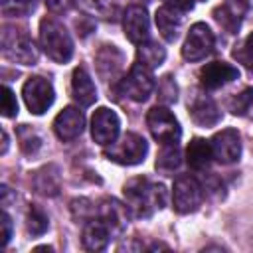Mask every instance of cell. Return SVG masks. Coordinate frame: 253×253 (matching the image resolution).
I'll return each mask as SVG.
<instances>
[{
    "instance_id": "obj_1",
    "label": "cell",
    "mask_w": 253,
    "mask_h": 253,
    "mask_svg": "<svg viewBox=\"0 0 253 253\" xmlns=\"http://www.w3.org/2000/svg\"><path fill=\"white\" fill-rule=\"evenodd\" d=\"M126 208L136 217H150L166 204V190L162 184H154L146 178H132L125 184Z\"/></svg>"
},
{
    "instance_id": "obj_2",
    "label": "cell",
    "mask_w": 253,
    "mask_h": 253,
    "mask_svg": "<svg viewBox=\"0 0 253 253\" xmlns=\"http://www.w3.org/2000/svg\"><path fill=\"white\" fill-rule=\"evenodd\" d=\"M40 45L55 63H67L73 57V40L65 26L53 18H43L40 22Z\"/></svg>"
},
{
    "instance_id": "obj_3",
    "label": "cell",
    "mask_w": 253,
    "mask_h": 253,
    "mask_svg": "<svg viewBox=\"0 0 253 253\" xmlns=\"http://www.w3.org/2000/svg\"><path fill=\"white\" fill-rule=\"evenodd\" d=\"M2 55L14 63L34 65L38 61V47L34 40L16 28H4L2 32Z\"/></svg>"
},
{
    "instance_id": "obj_4",
    "label": "cell",
    "mask_w": 253,
    "mask_h": 253,
    "mask_svg": "<svg viewBox=\"0 0 253 253\" xmlns=\"http://www.w3.org/2000/svg\"><path fill=\"white\" fill-rule=\"evenodd\" d=\"M146 152H148V142L136 132H126L119 140H115L107 146L105 156L117 164L134 166L146 158Z\"/></svg>"
},
{
    "instance_id": "obj_5",
    "label": "cell",
    "mask_w": 253,
    "mask_h": 253,
    "mask_svg": "<svg viewBox=\"0 0 253 253\" xmlns=\"http://www.w3.org/2000/svg\"><path fill=\"white\" fill-rule=\"evenodd\" d=\"M146 125L154 140L160 144H172L178 142L182 136V128L178 119L166 109V107H152L146 115Z\"/></svg>"
},
{
    "instance_id": "obj_6",
    "label": "cell",
    "mask_w": 253,
    "mask_h": 253,
    "mask_svg": "<svg viewBox=\"0 0 253 253\" xmlns=\"http://www.w3.org/2000/svg\"><path fill=\"white\" fill-rule=\"evenodd\" d=\"M156 83H154V77H152V71L140 63H134L130 67V71L126 73L125 79H121V93L136 103H144L152 91H154Z\"/></svg>"
},
{
    "instance_id": "obj_7",
    "label": "cell",
    "mask_w": 253,
    "mask_h": 253,
    "mask_svg": "<svg viewBox=\"0 0 253 253\" xmlns=\"http://www.w3.org/2000/svg\"><path fill=\"white\" fill-rule=\"evenodd\" d=\"M202 202H204V188L194 176L186 174L174 182L172 204L178 213H192L202 206Z\"/></svg>"
},
{
    "instance_id": "obj_8",
    "label": "cell",
    "mask_w": 253,
    "mask_h": 253,
    "mask_svg": "<svg viewBox=\"0 0 253 253\" xmlns=\"http://www.w3.org/2000/svg\"><path fill=\"white\" fill-rule=\"evenodd\" d=\"M213 32L206 24L198 22L188 30V36L182 45V57L186 61H202L213 51Z\"/></svg>"
},
{
    "instance_id": "obj_9",
    "label": "cell",
    "mask_w": 253,
    "mask_h": 253,
    "mask_svg": "<svg viewBox=\"0 0 253 253\" xmlns=\"http://www.w3.org/2000/svg\"><path fill=\"white\" fill-rule=\"evenodd\" d=\"M22 97L26 107L30 109V113L34 115H43L55 99V91L51 87V83L43 77H30L24 87H22Z\"/></svg>"
},
{
    "instance_id": "obj_10",
    "label": "cell",
    "mask_w": 253,
    "mask_h": 253,
    "mask_svg": "<svg viewBox=\"0 0 253 253\" xmlns=\"http://www.w3.org/2000/svg\"><path fill=\"white\" fill-rule=\"evenodd\" d=\"M121 132V121L117 117L115 111L101 107L93 113L91 117V136L95 142H99L101 146H109L111 142H115L119 138Z\"/></svg>"
},
{
    "instance_id": "obj_11",
    "label": "cell",
    "mask_w": 253,
    "mask_h": 253,
    "mask_svg": "<svg viewBox=\"0 0 253 253\" xmlns=\"http://www.w3.org/2000/svg\"><path fill=\"white\" fill-rule=\"evenodd\" d=\"M210 144H211L213 160L221 164H233L241 156V138L235 128H223L215 132Z\"/></svg>"
},
{
    "instance_id": "obj_12",
    "label": "cell",
    "mask_w": 253,
    "mask_h": 253,
    "mask_svg": "<svg viewBox=\"0 0 253 253\" xmlns=\"http://www.w3.org/2000/svg\"><path fill=\"white\" fill-rule=\"evenodd\" d=\"M123 30H125V36L128 42L132 43H142L148 40V34H150V20H148V14L142 6H128L123 14Z\"/></svg>"
},
{
    "instance_id": "obj_13",
    "label": "cell",
    "mask_w": 253,
    "mask_h": 253,
    "mask_svg": "<svg viewBox=\"0 0 253 253\" xmlns=\"http://www.w3.org/2000/svg\"><path fill=\"white\" fill-rule=\"evenodd\" d=\"M247 12H249L247 0H227L213 10V18L227 34H237Z\"/></svg>"
},
{
    "instance_id": "obj_14",
    "label": "cell",
    "mask_w": 253,
    "mask_h": 253,
    "mask_svg": "<svg viewBox=\"0 0 253 253\" xmlns=\"http://www.w3.org/2000/svg\"><path fill=\"white\" fill-rule=\"evenodd\" d=\"M237 77H239V69L225 61H211L200 69V83H202V87H206L210 91L219 89V87L235 81Z\"/></svg>"
},
{
    "instance_id": "obj_15",
    "label": "cell",
    "mask_w": 253,
    "mask_h": 253,
    "mask_svg": "<svg viewBox=\"0 0 253 253\" xmlns=\"http://www.w3.org/2000/svg\"><path fill=\"white\" fill-rule=\"evenodd\" d=\"M83 128H85V117L75 107H65L53 121V130L57 138L63 142L75 140L77 136H81Z\"/></svg>"
},
{
    "instance_id": "obj_16",
    "label": "cell",
    "mask_w": 253,
    "mask_h": 253,
    "mask_svg": "<svg viewBox=\"0 0 253 253\" xmlns=\"http://www.w3.org/2000/svg\"><path fill=\"white\" fill-rule=\"evenodd\" d=\"M156 28L160 32V36L166 40V42H176L180 38V32L184 28V12L170 6V4H164L156 10Z\"/></svg>"
},
{
    "instance_id": "obj_17",
    "label": "cell",
    "mask_w": 253,
    "mask_h": 253,
    "mask_svg": "<svg viewBox=\"0 0 253 253\" xmlns=\"http://www.w3.org/2000/svg\"><path fill=\"white\" fill-rule=\"evenodd\" d=\"M111 237H113V233L101 217H89L87 219V223L83 227V247L85 249L103 251L109 245Z\"/></svg>"
},
{
    "instance_id": "obj_18",
    "label": "cell",
    "mask_w": 253,
    "mask_h": 253,
    "mask_svg": "<svg viewBox=\"0 0 253 253\" xmlns=\"http://www.w3.org/2000/svg\"><path fill=\"white\" fill-rule=\"evenodd\" d=\"M71 93L81 107H91L97 99V89L85 67H75L71 75Z\"/></svg>"
},
{
    "instance_id": "obj_19",
    "label": "cell",
    "mask_w": 253,
    "mask_h": 253,
    "mask_svg": "<svg viewBox=\"0 0 253 253\" xmlns=\"http://www.w3.org/2000/svg\"><path fill=\"white\" fill-rule=\"evenodd\" d=\"M190 117L200 126H213L221 121V113H219L217 105L206 95H198L190 103Z\"/></svg>"
},
{
    "instance_id": "obj_20",
    "label": "cell",
    "mask_w": 253,
    "mask_h": 253,
    "mask_svg": "<svg viewBox=\"0 0 253 253\" xmlns=\"http://www.w3.org/2000/svg\"><path fill=\"white\" fill-rule=\"evenodd\" d=\"M97 217H101L109 225V229L115 237L126 227V206L119 204L117 200H105L97 208Z\"/></svg>"
},
{
    "instance_id": "obj_21",
    "label": "cell",
    "mask_w": 253,
    "mask_h": 253,
    "mask_svg": "<svg viewBox=\"0 0 253 253\" xmlns=\"http://www.w3.org/2000/svg\"><path fill=\"white\" fill-rule=\"evenodd\" d=\"M186 160L188 166L196 172H204L210 168L211 160H213V152H211V144L210 140L204 138H192V142L186 148Z\"/></svg>"
},
{
    "instance_id": "obj_22",
    "label": "cell",
    "mask_w": 253,
    "mask_h": 253,
    "mask_svg": "<svg viewBox=\"0 0 253 253\" xmlns=\"http://www.w3.org/2000/svg\"><path fill=\"white\" fill-rule=\"evenodd\" d=\"M164 59H166V49H164L160 43L150 42V40L138 43V49H136V63H140V65H144V67H148V69L152 71V69L160 67V65L164 63Z\"/></svg>"
},
{
    "instance_id": "obj_23",
    "label": "cell",
    "mask_w": 253,
    "mask_h": 253,
    "mask_svg": "<svg viewBox=\"0 0 253 253\" xmlns=\"http://www.w3.org/2000/svg\"><path fill=\"white\" fill-rule=\"evenodd\" d=\"M97 67L101 75H105V71H107V77L117 75L123 67V53L115 45H105L97 55Z\"/></svg>"
},
{
    "instance_id": "obj_24",
    "label": "cell",
    "mask_w": 253,
    "mask_h": 253,
    "mask_svg": "<svg viewBox=\"0 0 253 253\" xmlns=\"http://www.w3.org/2000/svg\"><path fill=\"white\" fill-rule=\"evenodd\" d=\"M182 162V154H180V148H178V142H172V144H162V150L156 158V170L160 172H174Z\"/></svg>"
},
{
    "instance_id": "obj_25",
    "label": "cell",
    "mask_w": 253,
    "mask_h": 253,
    "mask_svg": "<svg viewBox=\"0 0 253 253\" xmlns=\"http://www.w3.org/2000/svg\"><path fill=\"white\" fill-rule=\"evenodd\" d=\"M36 188L45 196H55L59 190V174L55 166H45L36 172Z\"/></svg>"
},
{
    "instance_id": "obj_26",
    "label": "cell",
    "mask_w": 253,
    "mask_h": 253,
    "mask_svg": "<svg viewBox=\"0 0 253 253\" xmlns=\"http://www.w3.org/2000/svg\"><path fill=\"white\" fill-rule=\"evenodd\" d=\"M229 111L237 117H245V119H253V87L243 89L239 95H235L233 99H229L227 103Z\"/></svg>"
},
{
    "instance_id": "obj_27",
    "label": "cell",
    "mask_w": 253,
    "mask_h": 253,
    "mask_svg": "<svg viewBox=\"0 0 253 253\" xmlns=\"http://www.w3.org/2000/svg\"><path fill=\"white\" fill-rule=\"evenodd\" d=\"M36 8V0H0V10L4 16L20 18L28 16Z\"/></svg>"
},
{
    "instance_id": "obj_28",
    "label": "cell",
    "mask_w": 253,
    "mask_h": 253,
    "mask_svg": "<svg viewBox=\"0 0 253 253\" xmlns=\"http://www.w3.org/2000/svg\"><path fill=\"white\" fill-rule=\"evenodd\" d=\"M49 221H47V215L43 213V210H40L38 206H32L30 211H28V229L32 235H42L45 233Z\"/></svg>"
},
{
    "instance_id": "obj_29",
    "label": "cell",
    "mask_w": 253,
    "mask_h": 253,
    "mask_svg": "<svg viewBox=\"0 0 253 253\" xmlns=\"http://www.w3.org/2000/svg\"><path fill=\"white\" fill-rule=\"evenodd\" d=\"M233 57L239 63H243L249 71H253V32L233 49Z\"/></svg>"
},
{
    "instance_id": "obj_30",
    "label": "cell",
    "mask_w": 253,
    "mask_h": 253,
    "mask_svg": "<svg viewBox=\"0 0 253 253\" xmlns=\"http://www.w3.org/2000/svg\"><path fill=\"white\" fill-rule=\"evenodd\" d=\"M18 136H20V146H22V150H24L26 154H34V152L42 146V138H40L38 132L32 130L28 125H22Z\"/></svg>"
},
{
    "instance_id": "obj_31",
    "label": "cell",
    "mask_w": 253,
    "mask_h": 253,
    "mask_svg": "<svg viewBox=\"0 0 253 253\" xmlns=\"http://www.w3.org/2000/svg\"><path fill=\"white\" fill-rule=\"evenodd\" d=\"M158 97L166 105L176 103V99H178V85L172 79V75H164L160 79V83H158Z\"/></svg>"
},
{
    "instance_id": "obj_32",
    "label": "cell",
    "mask_w": 253,
    "mask_h": 253,
    "mask_svg": "<svg viewBox=\"0 0 253 253\" xmlns=\"http://www.w3.org/2000/svg\"><path fill=\"white\" fill-rule=\"evenodd\" d=\"M18 113V103L16 95L10 87H2V115L4 117H14Z\"/></svg>"
},
{
    "instance_id": "obj_33",
    "label": "cell",
    "mask_w": 253,
    "mask_h": 253,
    "mask_svg": "<svg viewBox=\"0 0 253 253\" xmlns=\"http://www.w3.org/2000/svg\"><path fill=\"white\" fill-rule=\"evenodd\" d=\"M75 0H45V6L55 12V14H63V12H69L73 8Z\"/></svg>"
},
{
    "instance_id": "obj_34",
    "label": "cell",
    "mask_w": 253,
    "mask_h": 253,
    "mask_svg": "<svg viewBox=\"0 0 253 253\" xmlns=\"http://www.w3.org/2000/svg\"><path fill=\"white\" fill-rule=\"evenodd\" d=\"M0 225H2V245H6L12 237V219L6 211H2V215H0Z\"/></svg>"
},
{
    "instance_id": "obj_35",
    "label": "cell",
    "mask_w": 253,
    "mask_h": 253,
    "mask_svg": "<svg viewBox=\"0 0 253 253\" xmlns=\"http://www.w3.org/2000/svg\"><path fill=\"white\" fill-rule=\"evenodd\" d=\"M164 2L174 6V8H178V10H182V12H188V10H192L196 6V2H202V0H164Z\"/></svg>"
},
{
    "instance_id": "obj_36",
    "label": "cell",
    "mask_w": 253,
    "mask_h": 253,
    "mask_svg": "<svg viewBox=\"0 0 253 253\" xmlns=\"http://www.w3.org/2000/svg\"><path fill=\"white\" fill-rule=\"evenodd\" d=\"M2 140H4L2 142V154H4L8 150V134H6V130H2Z\"/></svg>"
}]
</instances>
